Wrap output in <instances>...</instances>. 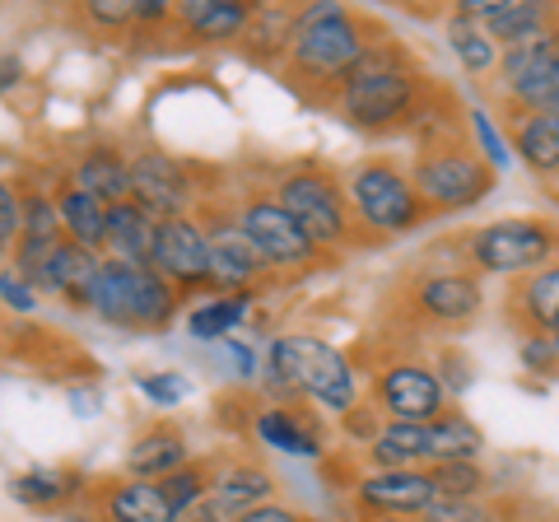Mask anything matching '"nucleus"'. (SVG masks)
I'll list each match as a JSON object with an SVG mask.
<instances>
[{
    "label": "nucleus",
    "instance_id": "22",
    "mask_svg": "<svg viewBox=\"0 0 559 522\" xmlns=\"http://www.w3.org/2000/svg\"><path fill=\"white\" fill-rule=\"evenodd\" d=\"M503 318H509L518 332L559 336V261L546 271H536V275L513 281L509 299H503Z\"/></svg>",
    "mask_w": 559,
    "mask_h": 522
},
{
    "label": "nucleus",
    "instance_id": "45",
    "mask_svg": "<svg viewBox=\"0 0 559 522\" xmlns=\"http://www.w3.org/2000/svg\"><path fill=\"white\" fill-rule=\"evenodd\" d=\"M219 351H224V373H229L234 382L257 378V351L248 341H219Z\"/></svg>",
    "mask_w": 559,
    "mask_h": 522
},
{
    "label": "nucleus",
    "instance_id": "9",
    "mask_svg": "<svg viewBox=\"0 0 559 522\" xmlns=\"http://www.w3.org/2000/svg\"><path fill=\"white\" fill-rule=\"evenodd\" d=\"M369 406L388 425H433L452 411V396L429 359H392L369 378Z\"/></svg>",
    "mask_w": 559,
    "mask_h": 522
},
{
    "label": "nucleus",
    "instance_id": "42",
    "mask_svg": "<svg viewBox=\"0 0 559 522\" xmlns=\"http://www.w3.org/2000/svg\"><path fill=\"white\" fill-rule=\"evenodd\" d=\"M84 20L94 28H135V0H90Z\"/></svg>",
    "mask_w": 559,
    "mask_h": 522
},
{
    "label": "nucleus",
    "instance_id": "46",
    "mask_svg": "<svg viewBox=\"0 0 559 522\" xmlns=\"http://www.w3.org/2000/svg\"><path fill=\"white\" fill-rule=\"evenodd\" d=\"M518 112H559V57L550 61L546 80L536 84V94L527 98V108H518Z\"/></svg>",
    "mask_w": 559,
    "mask_h": 522
},
{
    "label": "nucleus",
    "instance_id": "53",
    "mask_svg": "<svg viewBox=\"0 0 559 522\" xmlns=\"http://www.w3.org/2000/svg\"><path fill=\"white\" fill-rule=\"evenodd\" d=\"M555 355H559V336H555Z\"/></svg>",
    "mask_w": 559,
    "mask_h": 522
},
{
    "label": "nucleus",
    "instance_id": "7",
    "mask_svg": "<svg viewBox=\"0 0 559 522\" xmlns=\"http://www.w3.org/2000/svg\"><path fill=\"white\" fill-rule=\"evenodd\" d=\"M345 191H349L355 224L359 229H369L373 242L406 238L429 220V205L415 191L411 168H401L396 159H364V164H355V173L345 178Z\"/></svg>",
    "mask_w": 559,
    "mask_h": 522
},
{
    "label": "nucleus",
    "instance_id": "8",
    "mask_svg": "<svg viewBox=\"0 0 559 522\" xmlns=\"http://www.w3.org/2000/svg\"><path fill=\"white\" fill-rule=\"evenodd\" d=\"M182 294L173 289L154 266H131V261H108L94 285L90 312L121 332H168L178 318Z\"/></svg>",
    "mask_w": 559,
    "mask_h": 522
},
{
    "label": "nucleus",
    "instance_id": "52",
    "mask_svg": "<svg viewBox=\"0 0 559 522\" xmlns=\"http://www.w3.org/2000/svg\"><path fill=\"white\" fill-rule=\"evenodd\" d=\"M373 522H419V518H373Z\"/></svg>",
    "mask_w": 559,
    "mask_h": 522
},
{
    "label": "nucleus",
    "instance_id": "24",
    "mask_svg": "<svg viewBox=\"0 0 559 522\" xmlns=\"http://www.w3.org/2000/svg\"><path fill=\"white\" fill-rule=\"evenodd\" d=\"M98 518L103 522H182V513L159 495L154 481H108L98 485Z\"/></svg>",
    "mask_w": 559,
    "mask_h": 522
},
{
    "label": "nucleus",
    "instance_id": "29",
    "mask_svg": "<svg viewBox=\"0 0 559 522\" xmlns=\"http://www.w3.org/2000/svg\"><path fill=\"white\" fill-rule=\"evenodd\" d=\"M57 211H61V224H66V238L80 242V248H94L103 252V242H108V211L112 205H103L98 197L90 191H80L75 182H57Z\"/></svg>",
    "mask_w": 559,
    "mask_h": 522
},
{
    "label": "nucleus",
    "instance_id": "37",
    "mask_svg": "<svg viewBox=\"0 0 559 522\" xmlns=\"http://www.w3.org/2000/svg\"><path fill=\"white\" fill-rule=\"evenodd\" d=\"M159 495H164L178 513L197 509V503L210 495V462H205V466H201V462H191V466H182V472L164 476V481H159Z\"/></svg>",
    "mask_w": 559,
    "mask_h": 522
},
{
    "label": "nucleus",
    "instance_id": "34",
    "mask_svg": "<svg viewBox=\"0 0 559 522\" xmlns=\"http://www.w3.org/2000/svg\"><path fill=\"white\" fill-rule=\"evenodd\" d=\"M443 33H448V47H452V57L462 61L466 75H495V71H499V57H503V51H499V43L480 28V20H471V14L452 10Z\"/></svg>",
    "mask_w": 559,
    "mask_h": 522
},
{
    "label": "nucleus",
    "instance_id": "21",
    "mask_svg": "<svg viewBox=\"0 0 559 522\" xmlns=\"http://www.w3.org/2000/svg\"><path fill=\"white\" fill-rule=\"evenodd\" d=\"M20 201H24V224H20V248H14V271L33 281V271L66 242V224L51 191H20Z\"/></svg>",
    "mask_w": 559,
    "mask_h": 522
},
{
    "label": "nucleus",
    "instance_id": "36",
    "mask_svg": "<svg viewBox=\"0 0 559 522\" xmlns=\"http://www.w3.org/2000/svg\"><path fill=\"white\" fill-rule=\"evenodd\" d=\"M466 121H471V145L480 150V159L495 168V173H509V164H513V145H509V135L499 131V121L489 117L485 108H471Z\"/></svg>",
    "mask_w": 559,
    "mask_h": 522
},
{
    "label": "nucleus",
    "instance_id": "13",
    "mask_svg": "<svg viewBox=\"0 0 559 522\" xmlns=\"http://www.w3.org/2000/svg\"><path fill=\"white\" fill-rule=\"evenodd\" d=\"M439 499L429 466H401V472H364L349 481V503L364 522L373 518H425V509Z\"/></svg>",
    "mask_w": 559,
    "mask_h": 522
},
{
    "label": "nucleus",
    "instance_id": "1",
    "mask_svg": "<svg viewBox=\"0 0 559 522\" xmlns=\"http://www.w3.org/2000/svg\"><path fill=\"white\" fill-rule=\"evenodd\" d=\"M429 94H433V80L419 71L415 57L392 33H382L326 108L336 112L345 127H355L364 135H388V131L415 127V121L425 117Z\"/></svg>",
    "mask_w": 559,
    "mask_h": 522
},
{
    "label": "nucleus",
    "instance_id": "40",
    "mask_svg": "<svg viewBox=\"0 0 559 522\" xmlns=\"http://www.w3.org/2000/svg\"><path fill=\"white\" fill-rule=\"evenodd\" d=\"M518 359L532 378H555L559 373L555 336H546V332H518Z\"/></svg>",
    "mask_w": 559,
    "mask_h": 522
},
{
    "label": "nucleus",
    "instance_id": "50",
    "mask_svg": "<svg viewBox=\"0 0 559 522\" xmlns=\"http://www.w3.org/2000/svg\"><path fill=\"white\" fill-rule=\"evenodd\" d=\"M24 75V66H20V57H5V61H0V94H5L10 90V84L14 80H20Z\"/></svg>",
    "mask_w": 559,
    "mask_h": 522
},
{
    "label": "nucleus",
    "instance_id": "2",
    "mask_svg": "<svg viewBox=\"0 0 559 522\" xmlns=\"http://www.w3.org/2000/svg\"><path fill=\"white\" fill-rule=\"evenodd\" d=\"M382 33L388 28L378 20H369V14H359V10H345L336 0H326V5H304L280 71H285L294 84L312 90L318 103H331Z\"/></svg>",
    "mask_w": 559,
    "mask_h": 522
},
{
    "label": "nucleus",
    "instance_id": "51",
    "mask_svg": "<svg viewBox=\"0 0 559 522\" xmlns=\"http://www.w3.org/2000/svg\"><path fill=\"white\" fill-rule=\"evenodd\" d=\"M70 406L80 411V420H90V415L98 411V396H84V392H75V396H70Z\"/></svg>",
    "mask_w": 559,
    "mask_h": 522
},
{
    "label": "nucleus",
    "instance_id": "17",
    "mask_svg": "<svg viewBox=\"0 0 559 522\" xmlns=\"http://www.w3.org/2000/svg\"><path fill=\"white\" fill-rule=\"evenodd\" d=\"M471 20H480V28L499 43V51L536 43L540 33H550L559 24L555 5H536V0H462L457 5Z\"/></svg>",
    "mask_w": 559,
    "mask_h": 522
},
{
    "label": "nucleus",
    "instance_id": "33",
    "mask_svg": "<svg viewBox=\"0 0 559 522\" xmlns=\"http://www.w3.org/2000/svg\"><path fill=\"white\" fill-rule=\"evenodd\" d=\"M429 466L443 462H480L485 458V434L476 420H466L462 411H448L429 425Z\"/></svg>",
    "mask_w": 559,
    "mask_h": 522
},
{
    "label": "nucleus",
    "instance_id": "19",
    "mask_svg": "<svg viewBox=\"0 0 559 522\" xmlns=\"http://www.w3.org/2000/svg\"><path fill=\"white\" fill-rule=\"evenodd\" d=\"M252 14L257 5H248V0H182V5H173V24H178L187 43L219 47V43L248 38Z\"/></svg>",
    "mask_w": 559,
    "mask_h": 522
},
{
    "label": "nucleus",
    "instance_id": "41",
    "mask_svg": "<svg viewBox=\"0 0 559 522\" xmlns=\"http://www.w3.org/2000/svg\"><path fill=\"white\" fill-rule=\"evenodd\" d=\"M20 224H24V201L5 178H0V252L20 248Z\"/></svg>",
    "mask_w": 559,
    "mask_h": 522
},
{
    "label": "nucleus",
    "instance_id": "14",
    "mask_svg": "<svg viewBox=\"0 0 559 522\" xmlns=\"http://www.w3.org/2000/svg\"><path fill=\"white\" fill-rule=\"evenodd\" d=\"M205 238H210V294H257L261 281H271L266 261L252 252V242L242 238L238 215L215 205L205 211Z\"/></svg>",
    "mask_w": 559,
    "mask_h": 522
},
{
    "label": "nucleus",
    "instance_id": "43",
    "mask_svg": "<svg viewBox=\"0 0 559 522\" xmlns=\"http://www.w3.org/2000/svg\"><path fill=\"white\" fill-rule=\"evenodd\" d=\"M0 304L14 308V312H33L38 308V285L28 281V275H20L14 266L0 271Z\"/></svg>",
    "mask_w": 559,
    "mask_h": 522
},
{
    "label": "nucleus",
    "instance_id": "3",
    "mask_svg": "<svg viewBox=\"0 0 559 522\" xmlns=\"http://www.w3.org/2000/svg\"><path fill=\"white\" fill-rule=\"evenodd\" d=\"M266 392L285 406H322L331 415H349L359 406V373L341 345L308 332L271 336L266 345Z\"/></svg>",
    "mask_w": 559,
    "mask_h": 522
},
{
    "label": "nucleus",
    "instance_id": "6",
    "mask_svg": "<svg viewBox=\"0 0 559 522\" xmlns=\"http://www.w3.org/2000/svg\"><path fill=\"white\" fill-rule=\"evenodd\" d=\"M457 248L466 257V271L476 275H536L559 261V224L540 215H509V220H489L480 229H471L457 238Z\"/></svg>",
    "mask_w": 559,
    "mask_h": 522
},
{
    "label": "nucleus",
    "instance_id": "48",
    "mask_svg": "<svg viewBox=\"0 0 559 522\" xmlns=\"http://www.w3.org/2000/svg\"><path fill=\"white\" fill-rule=\"evenodd\" d=\"M238 522H312V518L304 509H294V503H285V499H271V503H261V509L242 513Z\"/></svg>",
    "mask_w": 559,
    "mask_h": 522
},
{
    "label": "nucleus",
    "instance_id": "35",
    "mask_svg": "<svg viewBox=\"0 0 559 522\" xmlns=\"http://www.w3.org/2000/svg\"><path fill=\"white\" fill-rule=\"evenodd\" d=\"M433 485H439L443 499H489V472L480 462H443V466H429Z\"/></svg>",
    "mask_w": 559,
    "mask_h": 522
},
{
    "label": "nucleus",
    "instance_id": "31",
    "mask_svg": "<svg viewBox=\"0 0 559 522\" xmlns=\"http://www.w3.org/2000/svg\"><path fill=\"white\" fill-rule=\"evenodd\" d=\"M369 472H401V466H429V425H382L369 443Z\"/></svg>",
    "mask_w": 559,
    "mask_h": 522
},
{
    "label": "nucleus",
    "instance_id": "38",
    "mask_svg": "<svg viewBox=\"0 0 559 522\" xmlns=\"http://www.w3.org/2000/svg\"><path fill=\"white\" fill-rule=\"evenodd\" d=\"M503 509L495 499H433L419 522H499Z\"/></svg>",
    "mask_w": 559,
    "mask_h": 522
},
{
    "label": "nucleus",
    "instance_id": "26",
    "mask_svg": "<svg viewBox=\"0 0 559 522\" xmlns=\"http://www.w3.org/2000/svg\"><path fill=\"white\" fill-rule=\"evenodd\" d=\"M66 182H75L80 191H90L103 205H121L131 201V159L117 145H90L70 164Z\"/></svg>",
    "mask_w": 559,
    "mask_h": 522
},
{
    "label": "nucleus",
    "instance_id": "32",
    "mask_svg": "<svg viewBox=\"0 0 559 522\" xmlns=\"http://www.w3.org/2000/svg\"><path fill=\"white\" fill-rule=\"evenodd\" d=\"M294 24H299V10H285V5H257L252 14V28L242 38V51L261 66H285V51L294 38Z\"/></svg>",
    "mask_w": 559,
    "mask_h": 522
},
{
    "label": "nucleus",
    "instance_id": "30",
    "mask_svg": "<svg viewBox=\"0 0 559 522\" xmlns=\"http://www.w3.org/2000/svg\"><path fill=\"white\" fill-rule=\"evenodd\" d=\"M252 304H257V294H210V299H201L187 318L191 341H201V345L229 341L238 327L252 318Z\"/></svg>",
    "mask_w": 559,
    "mask_h": 522
},
{
    "label": "nucleus",
    "instance_id": "10",
    "mask_svg": "<svg viewBox=\"0 0 559 522\" xmlns=\"http://www.w3.org/2000/svg\"><path fill=\"white\" fill-rule=\"evenodd\" d=\"M238 215V229L242 238L252 242V252L266 261L271 275H294V271H312L322 261L318 242H312L299 224H294V215L280 205L271 191H252V197H242L234 205Z\"/></svg>",
    "mask_w": 559,
    "mask_h": 522
},
{
    "label": "nucleus",
    "instance_id": "11",
    "mask_svg": "<svg viewBox=\"0 0 559 522\" xmlns=\"http://www.w3.org/2000/svg\"><path fill=\"white\" fill-rule=\"evenodd\" d=\"M406 312L429 332H457L485 312V285L476 271H419L406 285Z\"/></svg>",
    "mask_w": 559,
    "mask_h": 522
},
{
    "label": "nucleus",
    "instance_id": "4",
    "mask_svg": "<svg viewBox=\"0 0 559 522\" xmlns=\"http://www.w3.org/2000/svg\"><path fill=\"white\" fill-rule=\"evenodd\" d=\"M271 197L294 215V224L318 242L322 257H336L355 248V211H349V191L331 168L322 164H294L275 178Z\"/></svg>",
    "mask_w": 559,
    "mask_h": 522
},
{
    "label": "nucleus",
    "instance_id": "39",
    "mask_svg": "<svg viewBox=\"0 0 559 522\" xmlns=\"http://www.w3.org/2000/svg\"><path fill=\"white\" fill-rule=\"evenodd\" d=\"M135 388H140V396H145L150 406L173 411V406H182L191 396V378L187 373H140Z\"/></svg>",
    "mask_w": 559,
    "mask_h": 522
},
{
    "label": "nucleus",
    "instance_id": "15",
    "mask_svg": "<svg viewBox=\"0 0 559 522\" xmlns=\"http://www.w3.org/2000/svg\"><path fill=\"white\" fill-rule=\"evenodd\" d=\"M150 266L178 294H205L210 289V238L197 215L164 220L154 234V257Z\"/></svg>",
    "mask_w": 559,
    "mask_h": 522
},
{
    "label": "nucleus",
    "instance_id": "27",
    "mask_svg": "<svg viewBox=\"0 0 559 522\" xmlns=\"http://www.w3.org/2000/svg\"><path fill=\"white\" fill-rule=\"evenodd\" d=\"M154 234H159V220H154L150 211H140L135 201H121L108 211V242H103V257L131 261V266H150Z\"/></svg>",
    "mask_w": 559,
    "mask_h": 522
},
{
    "label": "nucleus",
    "instance_id": "16",
    "mask_svg": "<svg viewBox=\"0 0 559 522\" xmlns=\"http://www.w3.org/2000/svg\"><path fill=\"white\" fill-rule=\"evenodd\" d=\"M252 439L266 452H280V458H294V462L326 458V425H322V415H312L308 406L266 402L252 415Z\"/></svg>",
    "mask_w": 559,
    "mask_h": 522
},
{
    "label": "nucleus",
    "instance_id": "12",
    "mask_svg": "<svg viewBox=\"0 0 559 522\" xmlns=\"http://www.w3.org/2000/svg\"><path fill=\"white\" fill-rule=\"evenodd\" d=\"M205 191H197V168L178 154L164 150H140L131 154V201L140 211H150L154 220H182L197 215Z\"/></svg>",
    "mask_w": 559,
    "mask_h": 522
},
{
    "label": "nucleus",
    "instance_id": "20",
    "mask_svg": "<svg viewBox=\"0 0 559 522\" xmlns=\"http://www.w3.org/2000/svg\"><path fill=\"white\" fill-rule=\"evenodd\" d=\"M280 490V481L271 466H261L252 458H219L210 462V499H219L229 513H252L261 503H271Z\"/></svg>",
    "mask_w": 559,
    "mask_h": 522
},
{
    "label": "nucleus",
    "instance_id": "5",
    "mask_svg": "<svg viewBox=\"0 0 559 522\" xmlns=\"http://www.w3.org/2000/svg\"><path fill=\"white\" fill-rule=\"evenodd\" d=\"M411 178H415V191L425 197L429 215L476 211L499 187V173L489 168L480 159V150L462 141V135H443V141L419 145V154L411 159Z\"/></svg>",
    "mask_w": 559,
    "mask_h": 522
},
{
    "label": "nucleus",
    "instance_id": "23",
    "mask_svg": "<svg viewBox=\"0 0 559 522\" xmlns=\"http://www.w3.org/2000/svg\"><path fill=\"white\" fill-rule=\"evenodd\" d=\"M197 458H191V448H187V434L178 425H150V429H140L131 448H127V476L131 481H154L159 485L164 476L173 472H182V466H191Z\"/></svg>",
    "mask_w": 559,
    "mask_h": 522
},
{
    "label": "nucleus",
    "instance_id": "49",
    "mask_svg": "<svg viewBox=\"0 0 559 522\" xmlns=\"http://www.w3.org/2000/svg\"><path fill=\"white\" fill-rule=\"evenodd\" d=\"M150 24H173V10L164 0H135V28H150Z\"/></svg>",
    "mask_w": 559,
    "mask_h": 522
},
{
    "label": "nucleus",
    "instance_id": "54",
    "mask_svg": "<svg viewBox=\"0 0 559 522\" xmlns=\"http://www.w3.org/2000/svg\"><path fill=\"white\" fill-rule=\"evenodd\" d=\"M499 522H509V518H499Z\"/></svg>",
    "mask_w": 559,
    "mask_h": 522
},
{
    "label": "nucleus",
    "instance_id": "47",
    "mask_svg": "<svg viewBox=\"0 0 559 522\" xmlns=\"http://www.w3.org/2000/svg\"><path fill=\"white\" fill-rule=\"evenodd\" d=\"M341 425H345V434H359L364 443H373V439H378V429L388 425V420H382L373 406H355L349 415H341Z\"/></svg>",
    "mask_w": 559,
    "mask_h": 522
},
{
    "label": "nucleus",
    "instance_id": "18",
    "mask_svg": "<svg viewBox=\"0 0 559 522\" xmlns=\"http://www.w3.org/2000/svg\"><path fill=\"white\" fill-rule=\"evenodd\" d=\"M103 266H108V257H103V252L80 248V242L66 238L61 248L51 252L38 271H33V285L47 289V294H57V299H66L70 308L90 312V299H94V285H98Z\"/></svg>",
    "mask_w": 559,
    "mask_h": 522
},
{
    "label": "nucleus",
    "instance_id": "25",
    "mask_svg": "<svg viewBox=\"0 0 559 522\" xmlns=\"http://www.w3.org/2000/svg\"><path fill=\"white\" fill-rule=\"evenodd\" d=\"M509 117L513 159L527 164L536 178H559V112H503Z\"/></svg>",
    "mask_w": 559,
    "mask_h": 522
},
{
    "label": "nucleus",
    "instance_id": "28",
    "mask_svg": "<svg viewBox=\"0 0 559 522\" xmlns=\"http://www.w3.org/2000/svg\"><path fill=\"white\" fill-rule=\"evenodd\" d=\"M5 490L24 509H66L70 499L84 495V476L70 472V466H33V472L10 476Z\"/></svg>",
    "mask_w": 559,
    "mask_h": 522
},
{
    "label": "nucleus",
    "instance_id": "44",
    "mask_svg": "<svg viewBox=\"0 0 559 522\" xmlns=\"http://www.w3.org/2000/svg\"><path fill=\"white\" fill-rule=\"evenodd\" d=\"M433 369H439L448 396H462V392L471 388V382H476V378H471V373H476V369H471V359H466L462 351H452V345H448V351H443L439 359H433Z\"/></svg>",
    "mask_w": 559,
    "mask_h": 522
}]
</instances>
